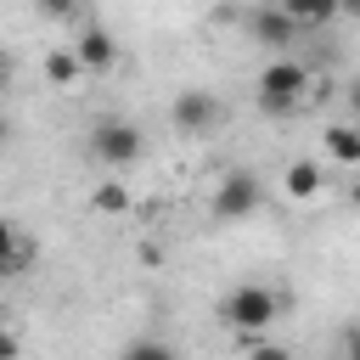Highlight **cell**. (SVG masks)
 <instances>
[{
	"instance_id": "obj_1",
	"label": "cell",
	"mask_w": 360,
	"mask_h": 360,
	"mask_svg": "<svg viewBox=\"0 0 360 360\" xmlns=\"http://www.w3.org/2000/svg\"><path fill=\"white\" fill-rule=\"evenodd\" d=\"M281 309H287V298H281L276 287H264V281H242V287H231V292L219 298V321H225V332H236V338H264V332L281 321Z\"/></svg>"
},
{
	"instance_id": "obj_2",
	"label": "cell",
	"mask_w": 360,
	"mask_h": 360,
	"mask_svg": "<svg viewBox=\"0 0 360 360\" xmlns=\"http://www.w3.org/2000/svg\"><path fill=\"white\" fill-rule=\"evenodd\" d=\"M309 84H315V79H309V68H304L298 56H270V62L259 68V107L281 118V112H292V107L309 96Z\"/></svg>"
},
{
	"instance_id": "obj_3",
	"label": "cell",
	"mask_w": 360,
	"mask_h": 360,
	"mask_svg": "<svg viewBox=\"0 0 360 360\" xmlns=\"http://www.w3.org/2000/svg\"><path fill=\"white\" fill-rule=\"evenodd\" d=\"M90 152H96L107 169H129V163H141L146 135H141L129 118H96V124H90Z\"/></svg>"
},
{
	"instance_id": "obj_4",
	"label": "cell",
	"mask_w": 360,
	"mask_h": 360,
	"mask_svg": "<svg viewBox=\"0 0 360 360\" xmlns=\"http://www.w3.org/2000/svg\"><path fill=\"white\" fill-rule=\"evenodd\" d=\"M259 202H264V186H259V174H248V169H231V174L214 186V214H219V219H248Z\"/></svg>"
},
{
	"instance_id": "obj_5",
	"label": "cell",
	"mask_w": 360,
	"mask_h": 360,
	"mask_svg": "<svg viewBox=\"0 0 360 360\" xmlns=\"http://www.w3.org/2000/svg\"><path fill=\"white\" fill-rule=\"evenodd\" d=\"M169 118H174V129H180V135H208V129L225 118V107H219V96H214V90H180V96H174V107H169Z\"/></svg>"
},
{
	"instance_id": "obj_6",
	"label": "cell",
	"mask_w": 360,
	"mask_h": 360,
	"mask_svg": "<svg viewBox=\"0 0 360 360\" xmlns=\"http://www.w3.org/2000/svg\"><path fill=\"white\" fill-rule=\"evenodd\" d=\"M248 34H253L259 45H270V51H287L304 28H298V22H292L276 0H264V6H253V11H248Z\"/></svg>"
},
{
	"instance_id": "obj_7",
	"label": "cell",
	"mask_w": 360,
	"mask_h": 360,
	"mask_svg": "<svg viewBox=\"0 0 360 360\" xmlns=\"http://www.w3.org/2000/svg\"><path fill=\"white\" fill-rule=\"evenodd\" d=\"M73 56H79V68H84V73H107V68L118 62V39H112L101 22H84V28H79V39H73Z\"/></svg>"
},
{
	"instance_id": "obj_8",
	"label": "cell",
	"mask_w": 360,
	"mask_h": 360,
	"mask_svg": "<svg viewBox=\"0 0 360 360\" xmlns=\"http://www.w3.org/2000/svg\"><path fill=\"white\" fill-rule=\"evenodd\" d=\"M281 191H287L292 202H315V197L326 191V169H321L315 158H292V163L281 169Z\"/></svg>"
},
{
	"instance_id": "obj_9",
	"label": "cell",
	"mask_w": 360,
	"mask_h": 360,
	"mask_svg": "<svg viewBox=\"0 0 360 360\" xmlns=\"http://www.w3.org/2000/svg\"><path fill=\"white\" fill-rule=\"evenodd\" d=\"M321 146H326V158H332V163H343V169H360V124H354V118H338V124H326V129H321Z\"/></svg>"
},
{
	"instance_id": "obj_10",
	"label": "cell",
	"mask_w": 360,
	"mask_h": 360,
	"mask_svg": "<svg viewBox=\"0 0 360 360\" xmlns=\"http://www.w3.org/2000/svg\"><path fill=\"white\" fill-rule=\"evenodd\" d=\"M276 6H281L298 28H326L332 17H343V6H338V0H276Z\"/></svg>"
},
{
	"instance_id": "obj_11",
	"label": "cell",
	"mask_w": 360,
	"mask_h": 360,
	"mask_svg": "<svg viewBox=\"0 0 360 360\" xmlns=\"http://www.w3.org/2000/svg\"><path fill=\"white\" fill-rule=\"evenodd\" d=\"M129 208H135V191H129L124 180H101V186L90 191V214H112V219H118V214H129Z\"/></svg>"
},
{
	"instance_id": "obj_12",
	"label": "cell",
	"mask_w": 360,
	"mask_h": 360,
	"mask_svg": "<svg viewBox=\"0 0 360 360\" xmlns=\"http://www.w3.org/2000/svg\"><path fill=\"white\" fill-rule=\"evenodd\" d=\"M79 73H84V68H79V56H73V51H62V45H51V51H45V79H51L56 90H73V84H79Z\"/></svg>"
},
{
	"instance_id": "obj_13",
	"label": "cell",
	"mask_w": 360,
	"mask_h": 360,
	"mask_svg": "<svg viewBox=\"0 0 360 360\" xmlns=\"http://www.w3.org/2000/svg\"><path fill=\"white\" fill-rule=\"evenodd\" d=\"M28 259H34V248H28V242L17 236V225H11L6 214H0V264H6L11 276H17V270H22Z\"/></svg>"
},
{
	"instance_id": "obj_14",
	"label": "cell",
	"mask_w": 360,
	"mask_h": 360,
	"mask_svg": "<svg viewBox=\"0 0 360 360\" xmlns=\"http://www.w3.org/2000/svg\"><path fill=\"white\" fill-rule=\"evenodd\" d=\"M118 360H180V354H174L163 338H135V343H129Z\"/></svg>"
},
{
	"instance_id": "obj_15",
	"label": "cell",
	"mask_w": 360,
	"mask_h": 360,
	"mask_svg": "<svg viewBox=\"0 0 360 360\" xmlns=\"http://www.w3.org/2000/svg\"><path fill=\"white\" fill-rule=\"evenodd\" d=\"M39 17H51V22H68V17H79V0H39Z\"/></svg>"
},
{
	"instance_id": "obj_16",
	"label": "cell",
	"mask_w": 360,
	"mask_h": 360,
	"mask_svg": "<svg viewBox=\"0 0 360 360\" xmlns=\"http://www.w3.org/2000/svg\"><path fill=\"white\" fill-rule=\"evenodd\" d=\"M248 360H292V349H281V343H259V338H248Z\"/></svg>"
},
{
	"instance_id": "obj_17",
	"label": "cell",
	"mask_w": 360,
	"mask_h": 360,
	"mask_svg": "<svg viewBox=\"0 0 360 360\" xmlns=\"http://www.w3.org/2000/svg\"><path fill=\"white\" fill-rule=\"evenodd\" d=\"M17 354H22V338L11 326H0V360H17Z\"/></svg>"
},
{
	"instance_id": "obj_18",
	"label": "cell",
	"mask_w": 360,
	"mask_h": 360,
	"mask_svg": "<svg viewBox=\"0 0 360 360\" xmlns=\"http://www.w3.org/2000/svg\"><path fill=\"white\" fill-rule=\"evenodd\" d=\"M343 360H360V326L343 332Z\"/></svg>"
},
{
	"instance_id": "obj_19",
	"label": "cell",
	"mask_w": 360,
	"mask_h": 360,
	"mask_svg": "<svg viewBox=\"0 0 360 360\" xmlns=\"http://www.w3.org/2000/svg\"><path fill=\"white\" fill-rule=\"evenodd\" d=\"M349 118H354V124H360V84H354V90H349Z\"/></svg>"
},
{
	"instance_id": "obj_20",
	"label": "cell",
	"mask_w": 360,
	"mask_h": 360,
	"mask_svg": "<svg viewBox=\"0 0 360 360\" xmlns=\"http://www.w3.org/2000/svg\"><path fill=\"white\" fill-rule=\"evenodd\" d=\"M349 202L360 208V169H354V180H349Z\"/></svg>"
},
{
	"instance_id": "obj_21",
	"label": "cell",
	"mask_w": 360,
	"mask_h": 360,
	"mask_svg": "<svg viewBox=\"0 0 360 360\" xmlns=\"http://www.w3.org/2000/svg\"><path fill=\"white\" fill-rule=\"evenodd\" d=\"M343 6V17H360V0H338Z\"/></svg>"
},
{
	"instance_id": "obj_22",
	"label": "cell",
	"mask_w": 360,
	"mask_h": 360,
	"mask_svg": "<svg viewBox=\"0 0 360 360\" xmlns=\"http://www.w3.org/2000/svg\"><path fill=\"white\" fill-rule=\"evenodd\" d=\"M0 146H6V118H0Z\"/></svg>"
},
{
	"instance_id": "obj_23",
	"label": "cell",
	"mask_w": 360,
	"mask_h": 360,
	"mask_svg": "<svg viewBox=\"0 0 360 360\" xmlns=\"http://www.w3.org/2000/svg\"><path fill=\"white\" fill-rule=\"evenodd\" d=\"M6 276H11V270H6V264H0V281H6Z\"/></svg>"
},
{
	"instance_id": "obj_24",
	"label": "cell",
	"mask_w": 360,
	"mask_h": 360,
	"mask_svg": "<svg viewBox=\"0 0 360 360\" xmlns=\"http://www.w3.org/2000/svg\"><path fill=\"white\" fill-rule=\"evenodd\" d=\"M0 79H6V62H0Z\"/></svg>"
}]
</instances>
